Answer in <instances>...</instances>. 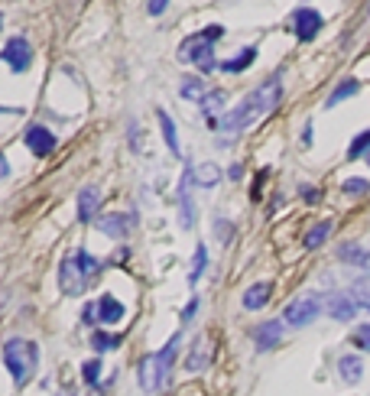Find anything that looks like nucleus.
I'll use <instances>...</instances> for the list:
<instances>
[{"label": "nucleus", "instance_id": "f257e3e1", "mask_svg": "<svg viewBox=\"0 0 370 396\" xmlns=\"http://www.w3.org/2000/svg\"><path fill=\"white\" fill-rule=\"evenodd\" d=\"M176 351H179V334H172L169 341H166V348H159L156 354H149V357L140 361L137 380H140V390H143V393H159L163 386L169 384Z\"/></svg>", "mask_w": 370, "mask_h": 396}, {"label": "nucleus", "instance_id": "f03ea898", "mask_svg": "<svg viewBox=\"0 0 370 396\" xmlns=\"http://www.w3.org/2000/svg\"><path fill=\"white\" fill-rule=\"evenodd\" d=\"M98 270H101V263L88 250L68 254L62 260V267H59V290H62V296H82L88 290V283L98 276Z\"/></svg>", "mask_w": 370, "mask_h": 396}, {"label": "nucleus", "instance_id": "7ed1b4c3", "mask_svg": "<svg viewBox=\"0 0 370 396\" xmlns=\"http://www.w3.org/2000/svg\"><path fill=\"white\" fill-rule=\"evenodd\" d=\"M3 364L10 370L13 384L17 386H26L39 367V348L30 341V338H10L3 344Z\"/></svg>", "mask_w": 370, "mask_h": 396}, {"label": "nucleus", "instance_id": "20e7f679", "mask_svg": "<svg viewBox=\"0 0 370 396\" xmlns=\"http://www.w3.org/2000/svg\"><path fill=\"white\" fill-rule=\"evenodd\" d=\"M224 30L221 26H208L205 32H198V36H192V39H185L179 49V59H185V62H195L201 68V72H214L218 68V62H214V43L212 39H221Z\"/></svg>", "mask_w": 370, "mask_h": 396}, {"label": "nucleus", "instance_id": "39448f33", "mask_svg": "<svg viewBox=\"0 0 370 396\" xmlns=\"http://www.w3.org/2000/svg\"><path fill=\"white\" fill-rule=\"evenodd\" d=\"M257 117H263V114H260V107L254 104V97L247 95L237 107H231L228 114L218 117V127H214V130H224V133H241V130H247Z\"/></svg>", "mask_w": 370, "mask_h": 396}, {"label": "nucleus", "instance_id": "423d86ee", "mask_svg": "<svg viewBox=\"0 0 370 396\" xmlns=\"http://www.w3.org/2000/svg\"><path fill=\"white\" fill-rule=\"evenodd\" d=\"M318 312H322L318 296H299V299H293L286 305L283 321L286 325H293V328H306V325H312V321L318 319Z\"/></svg>", "mask_w": 370, "mask_h": 396}, {"label": "nucleus", "instance_id": "0eeeda50", "mask_svg": "<svg viewBox=\"0 0 370 396\" xmlns=\"http://www.w3.org/2000/svg\"><path fill=\"white\" fill-rule=\"evenodd\" d=\"M0 59H3L7 65H10V72L23 75V72H26V68L33 65V46L26 43L23 36H13L10 43H7L3 49H0Z\"/></svg>", "mask_w": 370, "mask_h": 396}, {"label": "nucleus", "instance_id": "6e6552de", "mask_svg": "<svg viewBox=\"0 0 370 396\" xmlns=\"http://www.w3.org/2000/svg\"><path fill=\"white\" fill-rule=\"evenodd\" d=\"M192 182H195V169H185L182 172V182H179V225L185 231L195 227V202H192Z\"/></svg>", "mask_w": 370, "mask_h": 396}, {"label": "nucleus", "instance_id": "1a4fd4ad", "mask_svg": "<svg viewBox=\"0 0 370 396\" xmlns=\"http://www.w3.org/2000/svg\"><path fill=\"white\" fill-rule=\"evenodd\" d=\"M23 143H26V150H30L33 156H39V160H46V156L55 150L53 130H46L43 124H33V127H26V137H23Z\"/></svg>", "mask_w": 370, "mask_h": 396}, {"label": "nucleus", "instance_id": "9d476101", "mask_svg": "<svg viewBox=\"0 0 370 396\" xmlns=\"http://www.w3.org/2000/svg\"><path fill=\"white\" fill-rule=\"evenodd\" d=\"M250 97H254V104L260 107V114H270V111L279 104V97H283V82H279V75L266 78L257 91H250Z\"/></svg>", "mask_w": 370, "mask_h": 396}, {"label": "nucleus", "instance_id": "9b49d317", "mask_svg": "<svg viewBox=\"0 0 370 396\" xmlns=\"http://www.w3.org/2000/svg\"><path fill=\"white\" fill-rule=\"evenodd\" d=\"M293 26H296V36L302 39V43H312L318 36V30H322V13L315 10H296L293 13Z\"/></svg>", "mask_w": 370, "mask_h": 396}, {"label": "nucleus", "instance_id": "f8f14e48", "mask_svg": "<svg viewBox=\"0 0 370 396\" xmlns=\"http://www.w3.org/2000/svg\"><path fill=\"white\" fill-rule=\"evenodd\" d=\"M98 208H101L98 185H82V192H78V221H82V225H91L98 218Z\"/></svg>", "mask_w": 370, "mask_h": 396}, {"label": "nucleus", "instance_id": "ddd939ff", "mask_svg": "<svg viewBox=\"0 0 370 396\" xmlns=\"http://www.w3.org/2000/svg\"><path fill=\"white\" fill-rule=\"evenodd\" d=\"M328 315H331V319L335 321H351L354 319V315H358V302L351 299V296H344V292H338V296H331V299H328Z\"/></svg>", "mask_w": 370, "mask_h": 396}, {"label": "nucleus", "instance_id": "4468645a", "mask_svg": "<svg viewBox=\"0 0 370 396\" xmlns=\"http://www.w3.org/2000/svg\"><path fill=\"white\" fill-rule=\"evenodd\" d=\"M124 315H127V309H124L120 299H114V296H101L98 299V321L101 325H117Z\"/></svg>", "mask_w": 370, "mask_h": 396}, {"label": "nucleus", "instance_id": "2eb2a0df", "mask_svg": "<svg viewBox=\"0 0 370 396\" xmlns=\"http://www.w3.org/2000/svg\"><path fill=\"white\" fill-rule=\"evenodd\" d=\"M338 260L348 263V267H358V270H367L370 273V250L360 244H341L338 247Z\"/></svg>", "mask_w": 370, "mask_h": 396}, {"label": "nucleus", "instance_id": "dca6fc26", "mask_svg": "<svg viewBox=\"0 0 370 396\" xmlns=\"http://www.w3.org/2000/svg\"><path fill=\"white\" fill-rule=\"evenodd\" d=\"M98 231L107 237H114V241H120V237L130 231V218L127 214H104V218H98Z\"/></svg>", "mask_w": 370, "mask_h": 396}, {"label": "nucleus", "instance_id": "f3484780", "mask_svg": "<svg viewBox=\"0 0 370 396\" xmlns=\"http://www.w3.org/2000/svg\"><path fill=\"white\" fill-rule=\"evenodd\" d=\"M224 104H228V95H224V91H205V95H201V114L208 117V127H218V114H221Z\"/></svg>", "mask_w": 370, "mask_h": 396}, {"label": "nucleus", "instance_id": "a211bd4d", "mask_svg": "<svg viewBox=\"0 0 370 396\" xmlns=\"http://www.w3.org/2000/svg\"><path fill=\"white\" fill-rule=\"evenodd\" d=\"M279 338H283V325L279 321H263V325H257L254 328V341L257 348H273V344H279Z\"/></svg>", "mask_w": 370, "mask_h": 396}, {"label": "nucleus", "instance_id": "6ab92c4d", "mask_svg": "<svg viewBox=\"0 0 370 396\" xmlns=\"http://www.w3.org/2000/svg\"><path fill=\"white\" fill-rule=\"evenodd\" d=\"M159 117V130H163V140H166V147H169L172 156H182V147H179V133H176V120L166 114V111H156Z\"/></svg>", "mask_w": 370, "mask_h": 396}, {"label": "nucleus", "instance_id": "aec40b11", "mask_svg": "<svg viewBox=\"0 0 370 396\" xmlns=\"http://www.w3.org/2000/svg\"><path fill=\"white\" fill-rule=\"evenodd\" d=\"M270 292H273V290H270V283H254L250 290L243 292V299H241L243 309H250V312H254V309H263L266 302H270Z\"/></svg>", "mask_w": 370, "mask_h": 396}, {"label": "nucleus", "instance_id": "412c9836", "mask_svg": "<svg viewBox=\"0 0 370 396\" xmlns=\"http://www.w3.org/2000/svg\"><path fill=\"white\" fill-rule=\"evenodd\" d=\"M205 367H208V341L198 338V341L192 344V354L185 357V370H189V374H198Z\"/></svg>", "mask_w": 370, "mask_h": 396}, {"label": "nucleus", "instance_id": "4be33fe9", "mask_svg": "<svg viewBox=\"0 0 370 396\" xmlns=\"http://www.w3.org/2000/svg\"><path fill=\"white\" fill-rule=\"evenodd\" d=\"M338 370H341V380H344V384H358L360 377H364V364H360L358 354H344L338 361Z\"/></svg>", "mask_w": 370, "mask_h": 396}, {"label": "nucleus", "instance_id": "5701e85b", "mask_svg": "<svg viewBox=\"0 0 370 396\" xmlns=\"http://www.w3.org/2000/svg\"><path fill=\"white\" fill-rule=\"evenodd\" d=\"M254 59H257V49H254V46H247V49H241L234 59H224L218 68H221V72H231V75H237V72H243V68L254 62Z\"/></svg>", "mask_w": 370, "mask_h": 396}, {"label": "nucleus", "instance_id": "b1692460", "mask_svg": "<svg viewBox=\"0 0 370 396\" xmlns=\"http://www.w3.org/2000/svg\"><path fill=\"white\" fill-rule=\"evenodd\" d=\"M358 91H360V82H358V78H344V82H341V85L325 97V107H338L341 101H348V97L358 95Z\"/></svg>", "mask_w": 370, "mask_h": 396}, {"label": "nucleus", "instance_id": "393cba45", "mask_svg": "<svg viewBox=\"0 0 370 396\" xmlns=\"http://www.w3.org/2000/svg\"><path fill=\"white\" fill-rule=\"evenodd\" d=\"M331 221H318V225H312L306 231V250H315V247H322L328 241V234H331Z\"/></svg>", "mask_w": 370, "mask_h": 396}, {"label": "nucleus", "instance_id": "a878e982", "mask_svg": "<svg viewBox=\"0 0 370 396\" xmlns=\"http://www.w3.org/2000/svg\"><path fill=\"white\" fill-rule=\"evenodd\" d=\"M218 179H221V169H218L214 162H201L198 169H195V182H198L201 189H212V185H218Z\"/></svg>", "mask_w": 370, "mask_h": 396}, {"label": "nucleus", "instance_id": "bb28decb", "mask_svg": "<svg viewBox=\"0 0 370 396\" xmlns=\"http://www.w3.org/2000/svg\"><path fill=\"white\" fill-rule=\"evenodd\" d=\"M205 267H208V250L205 247H195V260H192V270H189V286H195L201 279V273H205Z\"/></svg>", "mask_w": 370, "mask_h": 396}, {"label": "nucleus", "instance_id": "cd10ccee", "mask_svg": "<svg viewBox=\"0 0 370 396\" xmlns=\"http://www.w3.org/2000/svg\"><path fill=\"white\" fill-rule=\"evenodd\" d=\"M351 299L358 302V305H364V309H370V276L358 279V283H351Z\"/></svg>", "mask_w": 370, "mask_h": 396}, {"label": "nucleus", "instance_id": "c85d7f7f", "mask_svg": "<svg viewBox=\"0 0 370 396\" xmlns=\"http://www.w3.org/2000/svg\"><path fill=\"white\" fill-rule=\"evenodd\" d=\"M179 95L185 97V101H201V95H205V85H201V78H182Z\"/></svg>", "mask_w": 370, "mask_h": 396}, {"label": "nucleus", "instance_id": "c756f323", "mask_svg": "<svg viewBox=\"0 0 370 396\" xmlns=\"http://www.w3.org/2000/svg\"><path fill=\"white\" fill-rule=\"evenodd\" d=\"M117 344H120V338H117V334H107V332H95V334H91V348H95L98 354L114 351Z\"/></svg>", "mask_w": 370, "mask_h": 396}, {"label": "nucleus", "instance_id": "7c9ffc66", "mask_svg": "<svg viewBox=\"0 0 370 396\" xmlns=\"http://www.w3.org/2000/svg\"><path fill=\"white\" fill-rule=\"evenodd\" d=\"M82 377H85L88 386L101 384V380H98V377H101V357H91V361H85V364H82Z\"/></svg>", "mask_w": 370, "mask_h": 396}, {"label": "nucleus", "instance_id": "2f4dec72", "mask_svg": "<svg viewBox=\"0 0 370 396\" xmlns=\"http://www.w3.org/2000/svg\"><path fill=\"white\" fill-rule=\"evenodd\" d=\"M367 150H370V130H367V133H360V137L354 140V143H351L348 156H351V160H358V156H364Z\"/></svg>", "mask_w": 370, "mask_h": 396}, {"label": "nucleus", "instance_id": "473e14b6", "mask_svg": "<svg viewBox=\"0 0 370 396\" xmlns=\"http://www.w3.org/2000/svg\"><path fill=\"white\" fill-rule=\"evenodd\" d=\"M367 189H370L367 179H348V182H344V192L348 195H364Z\"/></svg>", "mask_w": 370, "mask_h": 396}, {"label": "nucleus", "instance_id": "72a5a7b5", "mask_svg": "<svg viewBox=\"0 0 370 396\" xmlns=\"http://www.w3.org/2000/svg\"><path fill=\"white\" fill-rule=\"evenodd\" d=\"M354 341H358L360 351H370V325H360L358 332H354Z\"/></svg>", "mask_w": 370, "mask_h": 396}, {"label": "nucleus", "instance_id": "f704fd0d", "mask_svg": "<svg viewBox=\"0 0 370 396\" xmlns=\"http://www.w3.org/2000/svg\"><path fill=\"white\" fill-rule=\"evenodd\" d=\"M214 234H218V241H224V244H228V241H231V234H234V227H231V221H214Z\"/></svg>", "mask_w": 370, "mask_h": 396}, {"label": "nucleus", "instance_id": "c9c22d12", "mask_svg": "<svg viewBox=\"0 0 370 396\" xmlns=\"http://www.w3.org/2000/svg\"><path fill=\"white\" fill-rule=\"evenodd\" d=\"M169 7V0H149L147 3V10H149V17H159V13Z\"/></svg>", "mask_w": 370, "mask_h": 396}, {"label": "nucleus", "instance_id": "e433bc0d", "mask_svg": "<svg viewBox=\"0 0 370 396\" xmlns=\"http://www.w3.org/2000/svg\"><path fill=\"white\" fill-rule=\"evenodd\" d=\"M82 319H85L88 325H91V321L98 319V302H91V305H85V312H82Z\"/></svg>", "mask_w": 370, "mask_h": 396}, {"label": "nucleus", "instance_id": "4c0bfd02", "mask_svg": "<svg viewBox=\"0 0 370 396\" xmlns=\"http://www.w3.org/2000/svg\"><path fill=\"white\" fill-rule=\"evenodd\" d=\"M195 312H198V299H192L189 305H185V312H182V321H189L192 315H195Z\"/></svg>", "mask_w": 370, "mask_h": 396}, {"label": "nucleus", "instance_id": "58836bf2", "mask_svg": "<svg viewBox=\"0 0 370 396\" xmlns=\"http://www.w3.org/2000/svg\"><path fill=\"white\" fill-rule=\"evenodd\" d=\"M7 172H10V162H7V156H0V179H7Z\"/></svg>", "mask_w": 370, "mask_h": 396}, {"label": "nucleus", "instance_id": "ea45409f", "mask_svg": "<svg viewBox=\"0 0 370 396\" xmlns=\"http://www.w3.org/2000/svg\"><path fill=\"white\" fill-rule=\"evenodd\" d=\"M302 195H306V198H308V202H318V198H315V189H306V185H302Z\"/></svg>", "mask_w": 370, "mask_h": 396}, {"label": "nucleus", "instance_id": "a19ab883", "mask_svg": "<svg viewBox=\"0 0 370 396\" xmlns=\"http://www.w3.org/2000/svg\"><path fill=\"white\" fill-rule=\"evenodd\" d=\"M364 156H367V162H370V150H367V153H364Z\"/></svg>", "mask_w": 370, "mask_h": 396}, {"label": "nucleus", "instance_id": "79ce46f5", "mask_svg": "<svg viewBox=\"0 0 370 396\" xmlns=\"http://www.w3.org/2000/svg\"><path fill=\"white\" fill-rule=\"evenodd\" d=\"M59 396H72V393H59Z\"/></svg>", "mask_w": 370, "mask_h": 396}]
</instances>
